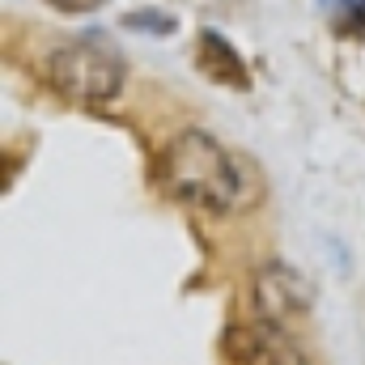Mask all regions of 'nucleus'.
Instances as JSON below:
<instances>
[{"label":"nucleus","mask_w":365,"mask_h":365,"mask_svg":"<svg viewBox=\"0 0 365 365\" xmlns=\"http://www.w3.org/2000/svg\"><path fill=\"white\" fill-rule=\"evenodd\" d=\"M153 179L170 200L212 217H234L259 204V175L200 128H182L162 145Z\"/></svg>","instance_id":"nucleus-1"},{"label":"nucleus","mask_w":365,"mask_h":365,"mask_svg":"<svg viewBox=\"0 0 365 365\" xmlns=\"http://www.w3.org/2000/svg\"><path fill=\"white\" fill-rule=\"evenodd\" d=\"M47 77L64 98L86 102V106H102V102L119 98L128 68L102 34H81V38L56 43L47 51Z\"/></svg>","instance_id":"nucleus-2"},{"label":"nucleus","mask_w":365,"mask_h":365,"mask_svg":"<svg viewBox=\"0 0 365 365\" xmlns=\"http://www.w3.org/2000/svg\"><path fill=\"white\" fill-rule=\"evenodd\" d=\"M225 365H310L284 323L255 319L225 331Z\"/></svg>","instance_id":"nucleus-3"},{"label":"nucleus","mask_w":365,"mask_h":365,"mask_svg":"<svg viewBox=\"0 0 365 365\" xmlns=\"http://www.w3.org/2000/svg\"><path fill=\"white\" fill-rule=\"evenodd\" d=\"M314 302V289L310 280L297 272V268H284V264H268L259 268L251 280V306L259 319H272V323H289L293 314L310 310Z\"/></svg>","instance_id":"nucleus-4"},{"label":"nucleus","mask_w":365,"mask_h":365,"mask_svg":"<svg viewBox=\"0 0 365 365\" xmlns=\"http://www.w3.org/2000/svg\"><path fill=\"white\" fill-rule=\"evenodd\" d=\"M195 60H200V68H204L212 81H221V86H234V90H247V86H251V73H247L242 56H238L234 43H230L225 34H217V30H200Z\"/></svg>","instance_id":"nucleus-5"},{"label":"nucleus","mask_w":365,"mask_h":365,"mask_svg":"<svg viewBox=\"0 0 365 365\" xmlns=\"http://www.w3.org/2000/svg\"><path fill=\"white\" fill-rule=\"evenodd\" d=\"M323 4H336V30L344 38L365 43V0H323Z\"/></svg>","instance_id":"nucleus-6"},{"label":"nucleus","mask_w":365,"mask_h":365,"mask_svg":"<svg viewBox=\"0 0 365 365\" xmlns=\"http://www.w3.org/2000/svg\"><path fill=\"white\" fill-rule=\"evenodd\" d=\"M123 26H128V30H158V34H170V30H175V21H170L166 13H132Z\"/></svg>","instance_id":"nucleus-7"},{"label":"nucleus","mask_w":365,"mask_h":365,"mask_svg":"<svg viewBox=\"0 0 365 365\" xmlns=\"http://www.w3.org/2000/svg\"><path fill=\"white\" fill-rule=\"evenodd\" d=\"M51 4H60V9H68V13H93L102 0H51Z\"/></svg>","instance_id":"nucleus-8"}]
</instances>
